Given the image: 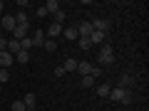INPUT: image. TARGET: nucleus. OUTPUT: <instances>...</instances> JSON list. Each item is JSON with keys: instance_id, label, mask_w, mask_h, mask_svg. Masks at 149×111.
<instances>
[{"instance_id": "1", "label": "nucleus", "mask_w": 149, "mask_h": 111, "mask_svg": "<svg viewBox=\"0 0 149 111\" xmlns=\"http://www.w3.org/2000/svg\"><path fill=\"white\" fill-rule=\"evenodd\" d=\"M109 99L112 101H122V104H129V101H132V91L122 89V86H112L109 89Z\"/></svg>"}, {"instance_id": "2", "label": "nucleus", "mask_w": 149, "mask_h": 111, "mask_svg": "<svg viewBox=\"0 0 149 111\" xmlns=\"http://www.w3.org/2000/svg\"><path fill=\"white\" fill-rule=\"evenodd\" d=\"M100 62H102V64H112V62H114V49H112L109 45H104V47H102V52H100Z\"/></svg>"}, {"instance_id": "3", "label": "nucleus", "mask_w": 149, "mask_h": 111, "mask_svg": "<svg viewBox=\"0 0 149 111\" xmlns=\"http://www.w3.org/2000/svg\"><path fill=\"white\" fill-rule=\"evenodd\" d=\"M27 30H30L27 25H15V30H13L10 35H13V40H17V42H20V40H25V37H27Z\"/></svg>"}, {"instance_id": "4", "label": "nucleus", "mask_w": 149, "mask_h": 111, "mask_svg": "<svg viewBox=\"0 0 149 111\" xmlns=\"http://www.w3.org/2000/svg\"><path fill=\"white\" fill-rule=\"evenodd\" d=\"M30 40H32V47H42V45H45V32L40 30V27H37V30L32 32V37H30Z\"/></svg>"}, {"instance_id": "5", "label": "nucleus", "mask_w": 149, "mask_h": 111, "mask_svg": "<svg viewBox=\"0 0 149 111\" xmlns=\"http://www.w3.org/2000/svg\"><path fill=\"white\" fill-rule=\"evenodd\" d=\"M13 62H15V57H13L10 52H5V49H3V52H0V67L8 69V67H13Z\"/></svg>"}, {"instance_id": "6", "label": "nucleus", "mask_w": 149, "mask_h": 111, "mask_svg": "<svg viewBox=\"0 0 149 111\" xmlns=\"http://www.w3.org/2000/svg\"><path fill=\"white\" fill-rule=\"evenodd\" d=\"M90 25H92V30H97V32H104V35H107V30H109V22H107V20H100V17H97V20H92Z\"/></svg>"}, {"instance_id": "7", "label": "nucleus", "mask_w": 149, "mask_h": 111, "mask_svg": "<svg viewBox=\"0 0 149 111\" xmlns=\"http://www.w3.org/2000/svg\"><path fill=\"white\" fill-rule=\"evenodd\" d=\"M15 25H17V22H15V17H13V15H5V17H3V22H0V27H5L8 32L15 30Z\"/></svg>"}, {"instance_id": "8", "label": "nucleus", "mask_w": 149, "mask_h": 111, "mask_svg": "<svg viewBox=\"0 0 149 111\" xmlns=\"http://www.w3.org/2000/svg\"><path fill=\"white\" fill-rule=\"evenodd\" d=\"M47 35H50V40H52V37H57V35H62V25H60V22L47 25Z\"/></svg>"}, {"instance_id": "9", "label": "nucleus", "mask_w": 149, "mask_h": 111, "mask_svg": "<svg viewBox=\"0 0 149 111\" xmlns=\"http://www.w3.org/2000/svg\"><path fill=\"white\" fill-rule=\"evenodd\" d=\"M5 52H10L13 57H15V54L20 52V42H17V40H8V47H5Z\"/></svg>"}, {"instance_id": "10", "label": "nucleus", "mask_w": 149, "mask_h": 111, "mask_svg": "<svg viewBox=\"0 0 149 111\" xmlns=\"http://www.w3.org/2000/svg\"><path fill=\"white\" fill-rule=\"evenodd\" d=\"M65 40H72V42H77V37H80V35H77V27H65Z\"/></svg>"}, {"instance_id": "11", "label": "nucleus", "mask_w": 149, "mask_h": 111, "mask_svg": "<svg viewBox=\"0 0 149 111\" xmlns=\"http://www.w3.org/2000/svg\"><path fill=\"white\" fill-rule=\"evenodd\" d=\"M132 84H134L132 74H122V77H119V86H122V89H127V86H132Z\"/></svg>"}, {"instance_id": "12", "label": "nucleus", "mask_w": 149, "mask_h": 111, "mask_svg": "<svg viewBox=\"0 0 149 111\" xmlns=\"http://www.w3.org/2000/svg\"><path fill=\"white\" fill-rule=\"evenodd\" d=\"M45 10H47V12H52V15H55V12H57V10H62V8H60V3H57V0H47V3H45Z\"/></svg>"}, {"instance_id": "13", "label": "nucleus", "mask_w": 149, "mask_h": 111, "mask_svg": "<svg viewBox=\"0 0 149 111\" xmlns=\"http://www.w3.org/2000/svg\"><path fill=\"white\" fill-rule=\"evenodd\" d=\"M90 42H92V45H102V42H104V32H97V30H92V35H90Z\"/></svg>"}, {"instance_id": "14", "label": "nucleus", "mask_w": 149, "mask_h": 111, "mask_svg": "<svg viewBox=\"0 0 149 111\" xmlns=\"http://www.w3.org/2000/svg\"><path fill=\"white\" fill-rule=\"evenodd\" d=\"M22 104H25L27 109L32 111V109H35V104H37V96H35V94H25V99H22Z\"/></svg>"}, {"instance_id": "15", "label": "nucleus", "mask_w": 149, "mask_h": 111, "mask_svg": "<svg viewBox=\"0 0 149 111\" xmlns=\"http://www.w3.org/2000/svg\"><path fill=\"white\" fill-rule=\"evenodd\" d=\"M15 62H20V64H27V62H30V52H25V49H20V52L15 54Z\"/></svg>"}, {"instance_id": "16", "label": "nucleus", "mask_w": 149, "mask_h": 111, "mask_svg": "<svg viewBox=\"0 0 149 111\" xmlns=\"http://www.w3.org/2000/svg\"><path fill=\"white\" fill-rule=\"evenodd\" d=\"M62 69H65V72H74V69H77V59H72V57H70V59H65Z\"/></svg>"}, {"instance_id": "17", "label": "nucleus", "mask_w": 149, "mask_h": 111, "mask_svg": "<svg viewBox=\"0 0 149 111\" xmlns=\"http://www.w3.org/2000/svg\"><path fill=\"white\" fill-rule=\"evenodd\" d=\"M77 47H80V49H90L92 47L90 37H77Z\"/></svg>"}, {"instance_id": "18", "label": "nucleus", "mask_w": 149, "mask_h": 111, "mask_svg": "<svg viewBox=\"0 0 149 111\" xmlns=\"http://www.w3.org/2000/svg\"><path fill=\"white\" fill-rule=\"evenodd\" d=\"M10 109H13V111H30V109H27L25 104H22V99H17V101H13V104H10Z\"/></svg>"}, {"instance_id": "19", "label": "nucleus", "mask_w": 149, "mask_h": 111, "mask_svg": "<svg viewBox=\"0 0 149 111\" xmlns=\"http://www.w3.org/2000/svg\"><path fill=\"white\" fill-rule=\"evenodd\" d=\"M95 77H90V74H87V77H82V86H85V89H90V86H95Z\"/></svg>"}, {"instance_id": "20", "label": "nucleus", "mask_w": 149, "mask_h": 111, "mask_svg": "<svg viewBox=\"0 0 149 111\" xmlns=\"http://www.w3.org/2000/svg\"><path fill=\"white\" fill-rule=\"evenodd\" d=\"M13 17H15L17 25H27V12H17V15H13Z\"/></svg>"}, {"instance_id": "21", "label": "nucleus", "mask_w": 149, "mask_h": 111, "mask_svg": "<svg viewBox=\"0 0 149 111\" xmlns=\"http://www.w3.org/2000/svg\"><path fill=\"white\" fill-rule=\"evenodd\" d=\"M109 89H112V86L100 84V86H97V96H109Z\"/></svg>"}, {"instance_id": "22", "label": "nucleus", "mask_w": 149, "mask_h": 111, "mask_svg": "<svg viewBox=\"0 0 149 111\" xmlns=\"http://www.w3.org/2000/svg\"><path fill=\"white\" fill-rule=\"evenodd\" d=\"M45 49H47V52H55V49H57V42H55V40H45V45H42Z\"/></svg>"}, {"instance_id": "23", "label": "nucleus", "mask_w": 149, "mask_h": 111, "mask_svg": "<svg viewBox=\"0 0 149 111\" xmlns=\"http://www.w3.org/2000/svg\"><path fill=\"white\" fill-rule=\"evenodd\" d=\"M30 47H32V40H30V37H25V40H20V49H25V52H27Z\"/></svg>"}, {"instance_id": "24", "label": "nucleus", "mask_w": 149, "mask_h": 111, "mask_svg": "<svg viewBox=\"0 0 149 111\" xmlns=\"http://www.w3.org/2000/svg\"><path fill=\"white\" fill-rule=\"evenodd\" d=\"M8 79H10V72H8V69H3V67H0V82L5 84Z\"/></svg>"}, {"instance_id": "25", "label": "nucleus", "mask_w": 149, "mask_h": 111, "mask_svg": "<svg viewBox=\"0 0 149 111\" xmlns=\"http://www.w3.org/2000/svg\"><path fill=\"white\" fill-rule=\"evenodd\" d=\"M62 20H65V10H57V12H55V22L62 25Z\"/></svg>"}, {"instance_id": "26", "label": "nucleus", "mask_w": 149, "mask_h": 111, "mask_svg": "<svg viewBox=\"0 0 149 111\" xmlns=\"http://www.w3.org/2000/svg\"><path fill=\"white\" fill-rule=\"evenodd\" d=\"M55 77H65V69L62 67H55Z\"/></svg>"}, {"instance_id": "27", "label": "nucleus", "mask_w": 149, "mask_h": 111, "mask_svg": "<svg viewBox=\"0 0 149 111\" xmlns=\"http://www.w3.org/2000/svg\"><path fill=\"white\" fill-rule=\"evenodd\" d=\"M5 47H8V40H5V37H0V52H3Z\"/></svg>"}, {"instance_id": "28", "label": "nucleus", "mask_w": 149, "mask_h": 111, "mask_svg": "<svg viewBox=\"0 0 149 111\" xmlns=\"http://www.w3.org/2000/svg\"><path fill=\"white\" fill-rule=\"evenodd\" d=\"M3 10H5V3H3V0H0V12H3Z\"/></svg>"}]
</instances>
